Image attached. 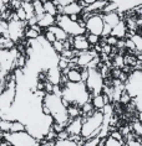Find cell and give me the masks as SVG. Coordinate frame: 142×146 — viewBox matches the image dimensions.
Wrapping results in <instances>:
<instances>
[{
	"label": "cell",
	"mask_w": 142,
	"mask_h": 146,
	"mask_svg": "<svg viewBox=\"0 0 142 146\" xmlns=\"http://www.w3.org/2000/svg\"><path fill=\"white\" fill-rule=\"evenodd\" d=\"M61 98L69 102V104L81 105L91 100V93L87 90L85 82H66L61 86Z\"/></svg>",
	"instance_id": "6da1fadb"
},
{
	"label": "cell",
	"mask_w": 142,
	"mask_h": 146,
	"mask_svg": "<svg viewBox=\"0 0 142 146\" xmlns=\"http://www.w3.org/2000/svg\"><path fill=\"white\" fill-rule=\"evenodd\" d=\"M42 103L50 109L54 121L63 124L64 126L67 125L70 118L67 115V108L64 105L61 96L55 93H46L42 98Z\"/></svg>",
	"instance_id": "7a4b0ae2"
},
{
	"label": "cell",
	"mask_w": 142,
	"mask_h": 146,
	"mask_svg": "<svg viewBox=\"0 0 142 146\" xmlns=\"http://www.w3.org/2000/svg\"><path fill=\"white\" fill-rule=\"evenodd\" d=\"M125 89L136 103L138 111H142V71H132L125 82Z\"/></svg>",
	"instance_id": "3957f363"
},
{
	"label": "cell",
	"mask_w": 142,
	"mask_h": 146,
	"mask_svg": "<svg viewBox=\"0 0 142 146\" xmlns=\"http://www.w3.org/2000/svg\"><path fill=\"white\" fill-rule=\"evenodd\" d=\"M82 129L81 136L85 139L99 135L100 129L104 123V113L101 110H95L90 116H82Z\"/></svg>",
	"instance_id": "277c9868"
},
{
	"label": "cell",
	"mask_w": 142,
	"mask_h": 146,
	"mask_svg": "<svg viewBox=\"0 0 142 146\" xmlns=\"http://www.w3.org/2000/svg\"><path fill=\"white\" fill-rule=\"evenodd\" d=\"M1 140H6L11 146H38L40 141L30 135L26 130L17 133H1Z\"/></svg>",
	"instance_id": "5b68a950"
},
{
	"label": "cell",
	"mask_w": 142,
	"mask_h": 146,
	"mask_svg": "<svg viewBox=\"0 0 142 146\" xmlns=\"http://www.w3.org/2000/svg\"><path fill=\"white\" fill-rule=\"evenodd\" d=\"M56 24L66 32L69 36H76V35H81L86 34V29L82 27L79 24V21H74L70 19L69 15L65 14H57L56 15Z\"/></svg>",
	"instance_id": "8992f818"
},
{
	"label": "cell",
	"mask_w": 142,
	"mask_h": 146,
	"mask_svg": "<svg viewBox=\"0 0 142 146\" xmlns=\"http://www.w3.org/2000/svg\"><path fill=\"white\" fill-rule=\"evenodd\" d=\"M86 88L87 90L91 93V96L95 94L102 93V88H104V77L100 73L99 68L97 67H91L89 68V77L85 81Z\"/></svg>",
	"instance_id": "52a82bcc"
},
{
	"label": "cell",
	"mask_w": 142,
	"mask_h": 146,
	"mask_svg": "<svg viewBox=\"0 0 142 146\" xmlns=\"http://www.w3.org/2000/svg\"><path fill=\"white\" fill-rule=\"evenodd\" d=\"M25 23L26 21H21L19 19H10L8 21V37L15 43L21 37H24V31L26 27Z\"/></svg>",
	"instance_id": "ba28073f"
},
{
	"label": "cell",
	"mask_w": 142,
	"mask_h": 146,
	"mask_svg": "<svg viewBox=\"0 0 142 146\" xmlns=\"http://www.w3.org/2000/svg\"><path fill=\"white\" fill-rule=\"evenodd\" d=\"M85 27L86 32H91V34H96L101 36L104 30V19L101 13H94L91 14L90 17H87L85 21Z\"/></svg>",
	"instance_id": "9c48e42d"
},
{
	"label": "cell",
	"mask_w": 142,
	"mask_h": 146,
	"mask_svg": "<svg viewBox=\"0 0 142 146\" xmlns=\"http://www.w3.org/2000/svg\"><path fill=\"white\" fill-rule=\"evenodd\" d=\"M70 40H71L72 48H75L76 51H86V50L91 48V45L86 38V34L70 36Z\"/></svg>",
	"instance_id": "30bf717a"
},
{
	"label": "cell",
	"mask_w": 142,
	"mask_h": 146,
	"mask_svg": "<svg viewBox=\"0 0 142 146\" xmlns=\"http://www.w3.org/2000/svg\"><path fill=\"white\" fill-rule=\"evenodd\" d=\"M112 1L116 3L120 14L130 11V10H133L137 6L142 5V0H112Z\"/></svg>",
	"instance_id": "8fae6325"
},
{
	"label": "cell",
	"mask_w": 142,
	"mask_h": 146,
	"mask_svg": "<svg viewBox=\"0 0 142 146\" xmlns=\"http://www.w3.org/2000/svg\"><path fill=\"white\" fill-rule=\"evenodd\" d=\"M81 129H82V118L81 116L70 119L67 125L65 126V130L67 131L70 136H72V135H81Z\"/></svg>",
	"instance_id": "7c38bea8"
},
{
	"label": "cell",
	"mask_w": 142,
	"mask_h": 146,
	"mask_svg": "<svg viewBox=\"0 0 142 146\" xmlns=\"http://www.w3.org/2000/svg\"><path fill=\"white\" fill-rule=\"evenodd\" d=\"M101 15H102V19H104V23L107 24L108 26H110L111 29L116 26L120 20L122 19L121 17V14H120L118 11H110V13H101Z\"/></svg>",
	"instance_id": "4fadbf2b"
},
{
	"label": "cell",
	"mask_w": 142,
	"mask_h": 146,
	"mask_svg": "<svg viewBox=\"0 0 142 146\" xmlns=\"http://www.w3.org/2000/svg\"><path fill=\"white\" fill-rule=\"evenodd\" d=\"M127 34H129V29H127V25H126V23H125V20L121 19V20H120V23L116 25V26L112 27L110 35H114V36H116L117 38H126V37H127Z\"/></svg>",
	"instance_id": "5bb4252c"
},
{
	"label": "cell",
	"mask_w": 142,
	"mask_h": 146,
	"mask_svg": "<svg viewBox=\"0 0 142 146\" xmlns=\"http://www.w3.org/2000/svg\"><path fill=\"white\" fill-rule=\"evenodd\" d=\"M82 9H83V6L80 4V1L77 0V1H72V3H70V4L65 5L63 8L61 14H65V15H74V14L80 15V14L82 13Z\"/></svg>",
	"instance_id": "9a60e30c"
},
{
	"label": "cell",
	"mask_w": 142,
	"mask_h": 146,
	"mask_svg": "<svg viewBox=\"0 0 142 146\" xmlns=\"http://www.w3.org/2000/svg\"><path fill=\"white\" fill-rule=\"evenodd\" d=\"M54 24H56V16L51 15V14L45 13L40 19H38V25L41 29H47Z\"/></svg>",
	"instance_id": "2e32d148"
},
{
	"label": "cell",
	"mask_w": 142,
	"mask_h": 146,
	"mask_svg": "<svg viewBox=\"0 0 142 146\" xmlns=\"http://www.w3.org/2000/svg\"><path fill=\"white\" fill-rule=\"evenodd\" d=\"M47 29H49V30L51 31L54 35H55L56 40H60V41H65V40L69 38V35H67L66 32H65L57 24H54V25H51V26L47 27Z\"/></svg>",
	"instance_id": "e0dca14e"
},
{
	"label": "cell",
	"mask_w": 142,
	"mask_h": 146,
	"mask_svg": "<svg viewBox=\"0 0 142 146\" xmlns=\"http://www.w3.org/2000/svg\"><path fill=\"white\" fill-rule=\"evenodd\" d=\"M81 68H69V71L66 73H64V74H66L67 77V81L69 82H82L81 81V71H80Z\"/></svg>",
	"instance_id": "ac0fdd59"
},
{
	"label": "cell",
	"mask_w": 142,
	"mask_h": 146,
	"mask_svg": "<svg viewBox=\"0 0 142 146\" xmlns=\"http://www.w3.org/2000/svg\"><path fill=\"white\" fill-rule=\"evenodd\" d=\"M91 103H92L94 108L96 109V110H102V108L106 105L104 94L99 93V94H95V96H92V98H91Z\"/></svg>",
	"instance_id": "d6986e66"
},
{
	"label": "cell",
	"mask_w": 142,
	"mask_h": 146,
	"mask_svg": "<svg viewBox=\"0 0 142 146\" xmlns=\"http://www.w3.org/2000/svg\"><path fill=\"white\" fill-rule=\"evenodd\" d=\"M42 4H44V10H45V13L51 14L54 16L57 15V8H56L55 3H54L52 0H44Z\"/></svg>",
	"instance_id": "ffe728a7"
},
{
	"label": "cell",
	"mask_w": 142,
	"mask_h": 146,
	"mask_svg": "<svg viewBox=\"0 0 142 146\" xmlns=\"http://www.w3.org/2000/svg\"><path fill=\"white\" fill-rule=\"evenodd\" d=\"M32 1V6H34V11L35 15L38 19H40L44 14H45V10H44V4H42V0H31Z\"/></svg>",
	"instance_id": "44dd1931"
},
{
	"label": "cell",
	"mask_w": 142,
	"mask_h": 146,
	"mask_svg": "<svg viewBox=\"0 0 142 146\" xmlns=\"http://www.w3.org/2000/svg\"><path fill=\"white\" fill-rule=\"evenodd\" d=\"M67 115H69V118L70 119L81 116V108H80V105H76V104H70L67 107Z\"/></svg>",
	"instance_id": "7402d4cb"
},
{
	"label": "cell",
	"mask_w": 142,
	"mask_h": 146,
	"mask_svg": "<svg viewBox=\"0 0 142 146\" xmlns=\"http://www.w3.org/2000/svg\"><path fill=\"white\" fill-rule=\"evenodd\" d=\"M104 145L105 146H122L125 144H123L122 141L117 140V139H114L112 136H110V135H107V136L105 137V140H104Z\"/></svg>",
	"instance_id": "603a6c76"
},
{
	"label": "cell",
	"mask_w": 142,
	"mask_h": 146,
	"mask_svg": "<svg viewBox=\"0 0 142 146\" xmlns=\"http://www.w3.org/2000/svg\"><path fill=\"white\" fill-rule=\"evenodd\" d=\"M25 129L24 123H21L20 120H13L11 121V127H10V133H17V131H24Z\"/></svg>",
	"instance_id": "cb8c5ba5"
},
{
	"label": "cell",
	"mask_w": 142,
	"mask_h": 146,
	"mask_svg": "<svg viewBox=\"0 0 142 146\" xmlns=\"http://www.w3.org/2000/svg\"><path fill=\"white\" fill-rule=\"evenodd\" d=\"M55 145L56 146H77L74 140H71L70 137L67 139H56L55 140Z\"/></svg>",
	"instance_id": "d4e9b609"
},
{
	"label": "cell",
	"mask_w": 142,
	"mask_h": 146,
	"mask_svg": "<svg viewBox=\"0 0 142 146\" xmlns=\"http://www.w3.org/2000/svg\"><path fill=\"white\" fill-rule=\"evenodd\" d=\"M11 121L13 120H9V119H1L0 120V131H1V133H10Z\"/></svg>",
	"instance_id": "484cf974"
},
{
	"label": "cell",
	"mask_w": 142,
	"mask_h": 146,
	"mask_svg": "<svg viewBox=\"0 0 142 146\" xmlns=\"http://www.w3.org/2000/svg\"><path fill=\"white\" fill-rule=\"evenodd\" d=\"M131 100H132V98H131V96L129 94V92H127L126 89H123V90H122V93H121V96H120L118 102L123 105V107H126V105L129 104Z\"/></svg>",
	"instance_id": "4316f807"
},
{
	"label": "cell",
	"mask_w": 142,
	"mask_h": 146,
	"mask_svg": "<svg viewBox=\"0 0 142 146\" xmlns=\"http://www.w3.org/2000/svg\"><path fill=\"white\" fill-rule=\"evenodd\" d=\"M86 38H87V41H89V43L91 45V47L100 42V36L96 35V34H91V32H86Z\"/></svg>",
	"instance_id": "83f0119b"
},
{
	"label": "cell",
	"mask_w": 142,
	"mask_h": 146,
	"mask_svg": "<svg viewBox=\"0 0 142 146\" xmlns=\"http://www.w3.org/2000/svg\"><path fill=\"white\" fill-rule=\"evenodd\" d=\"M42 36H44V38H45L49 43H52L54 41H56L55 35H54L52 32L49 30V29H45V31H44V35H42Z\"/></svg>",
	"instance_id": "f1b7e54d"
},
{
	"label": "cell",
	"mask_w": 142,
	"mask_h": 146,
	"mask_svg": "<svg viewBox=\"0 0 142 146\" xmlns=\"http://www.w3.org/2000/svg\"><path fill=\"white\" fill-rule=\"evenodd\" d=\"M51 46H52V48L56 51L57 53H61L64 51V41H60V40H56V41H54L51 43Z\"/></svg>",
	"instance_id": "f546056e"
},
{
	"label": "cell",
	"mask_w": 142,
	"mask_h": 146,
	"mask_svg": "<svg viewBox=\"0 0 142 146\" xmlns=\"http://www.w3.org/2000/svg\"><path fill=\"white\" fill-rule=\"evenodd\" d=\"M104 41L106 42V43H108V45H111V46H116V43H117L118 38L116 37V36H114V35H108V36H105Z\"/></svg>",
	"instance_id": "4dcf8cb0"
},
{
	"label": "cell",
	"mask_w": 142,
	"mask_h": 146,
	"mask_svg": "<svg viewBox=\"0 0 142 146\" xmlns=\"http://www.w3.org/2000/svg\"><path fill=\"white\" fill-rule=\"evenodd\" d=\"M16 17L21 21H26V13H25V10L23 9V6H20L19 9H16Z\"/></svg>",
	"instance_id": "1f68e13d"
},
{
	"label": "cell",
	"mask_w": 142,
	"mask_h": 146,
	"mask_svg": "<svg viewBox=\"0 0 142 146\" xmlns=\"http://www.w3.org/2000/svg\"><path fill=\"white\" fill-rule=\"evenodd\" d=\"M137 120L142 124V111H138V116H137Z\"/></svg>",
	"instance_id": "d6a6232c"
},
{
	"label": "cell",
	"mask_w": 142,
	"mask_h": 146,
	"mask_svg": "<svg viewBox=\"0 0 142 146\" xmlns=\"http://www.w3.org/2000/svg\"><path fill=\"white\" fill-rule=\"evenodd\" d=\"M4 6H5V4H4V3H3V1H1V0H0V14H1L3 9H4Z\"/></svg>",
	"instance_id": "836d02e7"
},
{
	"label": "cell",
	"mask_w": 142,
	"mask_h": 146,
	"mask_svg": "<svg viewBox=\"0 0 142 146\" xmlns=\"http://www.w3.org/2000/svg\"><path fill=\"white\" fill-rule=\"evenodd\" d=\"M82 1H83V3H85V4H86V5H89V4H91V3H94V1H95V0H82Z\"/></svg>",
	"instance_id": "e575fe53"
},
{
	"label": "cell",
	"mask_w": 142,
	"mask_h": 146,
	"mask_svg": "<svg viewBox=\"0 0 142 146\" xmlns=\"http://www.w3.org/2000/svg\"><path fill=\"white\" fill-rule=\"evenodd\" d=\"M1 1H3V3H4V4H5V5H6V4H8V3L10 1V0H1Z\"/></svg>",
	"instance_id": "d590c367"
},
{
	"label": "cell",
	"mask_w": 142,
	"mask_h": 146,
	"mask_svg": "<svg viewBox=\"0 0 142 146\" xmlns=\"http://www.w3.org/2000/svg\"><path fill=\"white\" fill-rule=\"evenodd\" d=\"M102 1H106V3H108V1H111V0H102Z\"/></svg>",
	"instance_id": "8d00e7d4"
},
{
	"label": "cell",
	"mask_w": 142,
	"mask_h": 146,
	"mask_svg": "<svg viewBox=\"0 0 142 146\" xmlns=\"http://www.w3.org/2000/svg\"><path fill=\"white\" fill-rule=\"evenodd\" d=\"M42 1H44V0H42Z\"/></svg>",
	"instance_id": "74e56055"
}]
</instances>
